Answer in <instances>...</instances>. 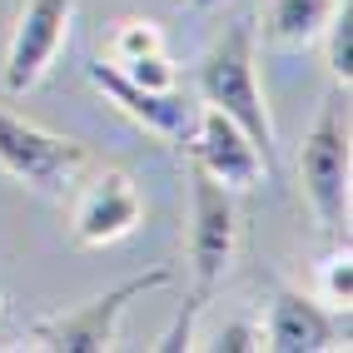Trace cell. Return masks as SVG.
Listing matches in <instances>:
<instances>
[{
	"instance_id": "1",
	"label": "cell",
	"mask_w": 353,
	"mask_h": 353,
	"mask_svg": "<svg viewBox=\"0 0 353 353\" xmlns=\"http://www.w3.org/2000/svg\"><path fill=\"white\" fill-rule=\"evenodd\" d=\"M199 95L204 105H214L219 114H229L234 125H239L264 159L274 164V120H269V105H264V90H259V65H254V26L239 20V26H229L214 50L199 60Z\"/></svg>"
},
{
	"instance_id": "2",
	"label": "cell",
	"mask_w": 353,
	"mask_h": 353,
	"mask_svg": "<svg viewBox=\"0 0 353 353\" xmlns=\"http://www.w3.org/2000/svg\"><path fill=\"white\" fill-rule=\"evenodd\" d=\"M174 279V269H150V274H134L125 284H114L110 294L80 303L70 314H55V319H40L30 323V348H45V353H105L114 348V334H120V319L134 299H145L154 289H164Z\"/></svg>"
},
{
	"instance_id": "3",
	"label": "cell",
	"mask_w": 353,
	"mask_h": 353,
	"mask_svg": "<svg viewBox=\"0 0 353 353\" xmlns=\"http://www.w3.org/2000/svg\"><path fill=\"white\" fill-rule=\"evenodd\" d=\"M299 179H303V194H309L319 224L328 234H339L348 219V105L339 95L319 110L314 130L303 134Z\"/></svg>"
},
{
	"instance_id": "4",
	"label": "cell",
	"mask_w": 353,
	"mask_h": 353,
	"mask_svg": "<svg viewBox=\"0 0 353 353\" xmlns=\"http://www.w3.org/2000/svg\"><path fill=\"white\" fill-rule=\"evenodd\" d=\"M190 184H194V229H190V269H194V294L199 303H209L224 284V274L234 264L239 249V209H234V190H224L219 179H209L199 164H190Z\"/></svg>"
},
{
	"instance_id": "5",
	"label": "cell",
	"mask_w": 353,
	"mask_h": 353,
	"mask_svg": "<svg viewBox=\"0 0 353 353\" xmlns=\"http://www.w3.org/2000/svg\"><path fill=\"white\" fill-rule=\"evenodd\" d=\"M85 159H90L85 145L40 130V125L20 120L10 110H0V170L10 179L30 184L40 194H65L70 184H75V174L85 170Z\"/></svg>"
},
{
	"instance_id": "6",
	"label": "cell",
	"mask_w": 353,
	"mask_h": 353,
	"mask_svg": "<svg viewBox=\"0 0 353 353\" xmlns=\"http://www.w3.org/2000/svg\"><path fill=\"white\" fill-rule=\"evenodd\" d=\"M70 15H75V0H26L10 50H6V70H0L10 95H26L45 80V70L55 65L60 45L70 35Z\"/></svg>"
},
{
	"instance_id": "7",
	"label": "cell",
	"mask_w": 353,
	"mask_h": 353,
	"mask_svg": "<svg viewBox=\"0 0 353 353\" xmlns=\"http://www.w3.org/2000/svg\"><path fill=\"white\" fill-rule=\"evenodd\" d=\"M184 145H190V164H199V170L209 179H219L224 190H249V184H259V174L269 170L264 150H259L229 114H219L214 105L199 110V125H194V134L184 139Z\"/></svg>"
},
{
	"instance_id": "8",
	"label": "cell",
	"mask_w": 353,
	"mask_h": 353,
	"mask_svg": "<svg viewBox=\"0 0 353 353\" xmlns=\"http://www.w3.org/2000/svg\"><path fill=\"white\" fill-rule=\"evenodd\" d=\"M85 75H90V85H95L110 105H120L134 125H145L150 134L170 139V145H184V139L194 134V125H199V110L184 105V95H174V90H145V85L125 80L120 70L105 65V60H95Z\"/></svg>"
},
{
	"instance_id": "9",
	"label": "cell",
	"mask_w": 353,
	"mask_h": 353,
	"mask_svg": "<svg viewBox=\"0 0 353 353\" xmlns=\"http://www.w3.org/2000/svg\"><path fill=\"white\" fill-rule=\"evenodd\" d=\"M139 214H145V199H139L134 179L125 170H105L85 184V194L75 204V244L85 249L120 244L125 234H134Z\"/></svg>"
},
{
	"instance_id": "10",
	"label": "cell",
	"mask_w": 353,
	"mask_h": 353,
	"mask_svg": "<svg viewBox=\"0 0 353 353\" xmlns=\"http://www.w3.org/2000/svg\"><path fill=\"white\" fill-rule=\"evenodd\" d=\"M343 323L339 314L319 299H303L299 289H279L264 319V348L274 353H319V348H339Z\"/></svg>"
},
{
	"instance_id": "11",
	"label": "cell",
	"mask_w": 353,
	"mask_h": 353,
	"mask_svg": "<svg viewBox=\"0 0 353 353\" xmlns=\"http://www.w3.org/2000/svg\"><path fill=\"white\" fill-rule=\"evenodd\" d=\"M339 0H274L269 6V40L279 50H303L314 45L328 26Z\"/></svg>"
},
{
	"instance_id": "12",
	"label": "cell",
	"mask_w": 353,
	"mask_h": 353,
	"mask_svg": "<svg viewBox=\"0 0 353 353\" xmlns=\"http://www.w3.org/2000/svg\"><path fill=\"white\" fill-rule=\"evenodd\" d=\"M323 35H328V70H334V80L348 90V80H353V0H339L334 6Z\"/></svg>"
},
{
	"instance_id": "13",
	"label": "cell",
	"mask_w": 353,
	"mask_h": 353,
	"mask_svg": "<svg viewBox=\"0 0 353 353\" xmlns=\"http://www.w3.org/2000/svg\"><path fill=\"white\" fill-rule=\"evenodd\" d=\"M150 50H164V40H159V30L150 20H120V26L110 30V45H105L110 65H125V60L150 55Z\"/></svg>"
},
{
	"instance_id": "14",
	"label": "cell",
	"mask_w": 353,
	"mask_h": 353,
	"mask_svg": "<svg viewBox=\"0 0 353 353\" xmlns=\"http://www.w3.org/2000/svg\"><path fill=\"white\" fill-rule=\"evenodd\" d=\"M323 303L334 314H348V303H353V254L339 249V254H328L323 259V284H319Z\"/></svg>"
},
{
	"instance_id": "15",
	"label": "cell",
	"mask_w": 353,
	"mask_h": 353,
	"mask_svg": "<svg viewBox=\"0 0 353 353\" xmlns=\"http://www.w3.org/2000/svg\"><path fill=\"white\" fill-rule=\"evenodd\" d=\"M125 80H134V85H145V90H174V65H170V55L164 50H150V55H134V60H125V65H114Z\"/></svg>"
},
{
	"instance_id": "16",
	"label": "cell",
	"mask_w": 353,
	"mask_h": 353,
	"mask_svg": "<svg viewBox=\"0 0 353 353\" xmlns=\"http://www.w3.org/2000/svg\"><path fill=\"white\" fill-rule=\"evenodd\" d=\"M209 348H219V353H254V348H264V323L234 319V323H224L219 334L209 339Z\"/></svg>"
},
{
	"instance_id": "17",
	"label": "cell",
	"mask_w": 353,
	"mask_h": 353,
	"mask_svg": "<svg viewBox=\"0 0 353 353\" xmlns=\"http://www.w3.org/2000/svg\"><path fill=\"white\" fill-rule=\"evenodd\" d=\"M0 309H6V299H0Z\"/></svg>"
},
{
	"instance_id": "18",
	"label": "cell",
	"mask_w": 353,
	"mask_h": 353,
	"mask_svg": "<svg viewBox=\"0 0 353 353\" xmlns=\"http://www.w3.org/2000/svg\"><path fill=\"white\" fill-rule=\"evenodd\" d=\"M194 6H204V0H194Z\"/></svg>"
}]
</instances>
